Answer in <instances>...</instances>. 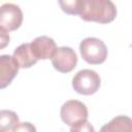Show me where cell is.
<instances>
[{
    "instance_id": "6da1fadb",
    "label": "cell",
    "mask_w": 132,
    "mask_h": 132,
    "mask_svg": "<svg viewBox=\"0 0 132 132\" xmlns=\"http://www.w3.org/2000/svg\"><path fill=\"white\" fill-rule=\"evenodd\" d=\"M117 7L110 0H82L80 19L86 22L107 24L117 16Z\"/></svg>"
},
{
    "instance_id": "7a4b0ae2",
    "label": "cell",
    "mask_w": 132,
    "mask_h": 132,
    "mask_svg": "<svg viewBox=\"0 0 132 132\" xmlns=\"http://www.w3.org/2000/svg\"><path fill=\"white\" fill-rule=\"evenodd\" d=\"M79 52L82 59L92 65L102 64L107 58V47L105 43L96 37H88L80 41Z\"/></svg>"
},
{
    "instance_id": "3957f363",
    "label": "cell",
    "mask_w": 132,
    "mask_h": 132,
    "mask_svg": "<svg viewBox=\"0 0 132 132\" xmlns=\"http://www.w3.org/2000/svg\"><path fill=\"white\" fill-rule=\"evenodd\" d=\"M101 85V78L99 74L91 69L79 70L72 78V88L80 95H93L95 94Z\"/></svg>"
},
{
    "instance_id": "277c9868",
    "label": "cell",
    "mask_w": 132,
    "mask_h": 132,
    "mask_svg": "<svg viewBox=\"0 0 132 132\" xmlns=\"http://www.w3.org/2000/svg\"><path fill=\"white\" fill-rule=\"evenodd\" d=\"M60 116L66 125L72 127L76 124L87 121L89 113L86 104L81 101L68 100L61 106Z\"/></svg>"
},
{
    "instance_id": "5b68a950",
    "label": "cell",
    "mask_w": 132,
    "mask_h": 132,
    "mask_svg": "<svg viewBox=\"0 0 132 132\" xmlns=\"http://www.w3.org/2000/svg\"><path fill=\"white\" fill-rule=\"evenodd\" d=\"M52 64L54 68L62 73L72 71L77 64V56L75 52L69 46L57 47L52 57Z\"/></svg>"
},
{
    "instance_id": "8992f818",
    "label": "cell",
    "mask_w": 132,
    "mask_h": 132,
    "mask_svg": "<svg viewBox=\"0 0 132 132\" xmlns=\"http://www.w3.org/2000/svg\"><path fill=\"white\" fill-rule=\"evenodd\" d=\"M23 23V11L13 3H4L0 6V27L6 31H14Z\"/></svg>"
},
{
    "instance_id": "52a82bcc",
    "label": "cell",
    "mask_w": 132,
    "mask_h": 132,
    "mask_svg": "<svg viewBox=\"0 0 132 132\" xmlns=\"http://www.w3.org/2000/svg\"><path fill=\"white\" fill-rule=\"evenodd\" d=\"M31 51L37 60L52 59L54 53L57 50L56 42L48 36H38L31 43Z\"/></svg>"
},
{
    "instance_id": "ba28073f",
    "label": "cell",
    "mask_w": 132,
    "mask_h": 132,
    "mask_svg": "<svg viewBox=\"0 0 132 132\" xmlns=\"http://www.w3.org/2000/svg\"><path fill=\"white\" fill-rule=\"evenodd\" d=\"M19 66L12 56H0V90L8 87L19 72Z\"/></svg>"
},
{
    "instance_id": "9c48e42d",
    "label": "cell",
    "mask_w": 132,
    "mask_h": 132,
    "mask_svg": "<svg viewBox=\"0 0 132 132\" xmlns=\"http://www.w3.org/2000/svg\"><path fill=\"white\" fill-rule=\"evenodd\" d=\"M12 58L20 68H30L38 61L31 51L30 43H22L19 45L14 50Z\"/></svg>"
},
{
    "instance_id": "30bf717a",
    "label": "cell",
    "mask_w": 132,
    "mask_h": 132,
    "mask_svg": "<svg viewBox=\"0 0 132 132\" xmlns=\"http://www.w3.org/2000/svg\"><path fill=\"white\" fill-rule=\"evenodd\" d=\"M99 132H132V120L127 116H117L103 125Z\"/></svg>"
},
{
    "instance_id": "8fae6325",
    "label": "cell",
    "mask_w": 132,
    "mask_h": 132,
    "mask_svg": "<svg viewBox=\"0 0 132 132\" xmlns=\"http://www.w3.org/2000/svg\"><path fill=\"white\" fill-rule=\"evenodd\" d=\"M16 123H19V117L14 111L8 109L0 110V132L10 131Z\"/></svg>"
},
{
    "instance_id": "7c38bea8",
    "label": "cell",
    "mask_w": 132,
    "mask_h": 132,
    "mask_svg": "<svg viewBox=\"0 0 132 132\" xmlns=\"http://www.w3.org/2000/svg\"><path fill=\"white\" fill-rule=\"evenodd\" d=\"M59 5L67 14H80L82 8V0L59 1Z\"/></svg>"
},
{
    "instance_id": "4fadbf2b",
    "label": "cell",
    "mask_w": 132,
    "mask_h": 132,
    "mask_svg": "<svg viewBox=\"0 0 132 132\" xmlns=\"http://www.w3.org/2000/svg\"><path fill=\"white\" fill-rule=\"evenodd\" d=\"M69 132H95V129L90 122L85 121L72 126Z\"/></svg>"
},
{
    "instance_id": "5bb4252c",
    "label": "cell",
    "mask_w": 132,
    "mask_h": 132,
    "mask_svg": "<svg viewBox=\"0 0 132 132\" xmlns=\"http://www.w3.org/2000/svg\"><path fill=\"white\" fill-rule=\"evenodd\" d=\"M12 132H36V128L33 124L29 122H19L13 126Z\"/></svg>"
},
{
    "instance_id": "9a60e30c",
    "label": "cell",
    "mask_w": 132,
    "mask_h": 132,
    "mask_svg": "<svg viewBox=\"0 0 132 132\" xmlns=\"http://www.w3.org/2000/svg\"><path fill=\"white\" fill-rule=\"evenodd\" d=\"M9 34L6 30L0 27V50L6 47L9 43Z\"/></svg>"
}]
</instances>
